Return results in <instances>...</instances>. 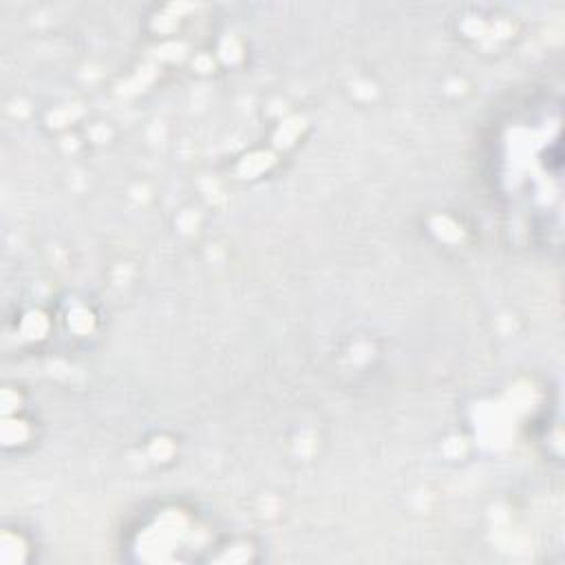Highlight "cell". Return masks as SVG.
<instances>
[{"mask_svg": "<svg viewBox=\"0 0 565 565\" xmlns=\"http://www.w3.org/2000/svg\"><path fill=\"white\" fill-rule=\"evenodd\" d=\"M494 196L512 225L536 247L561 238V95L521 99L501 121L490 150Z\"/></svg>", "mask_w": 565, "mask_h": 565, "instance_id": "cell-1", "label": "cell"}]
</instances>
